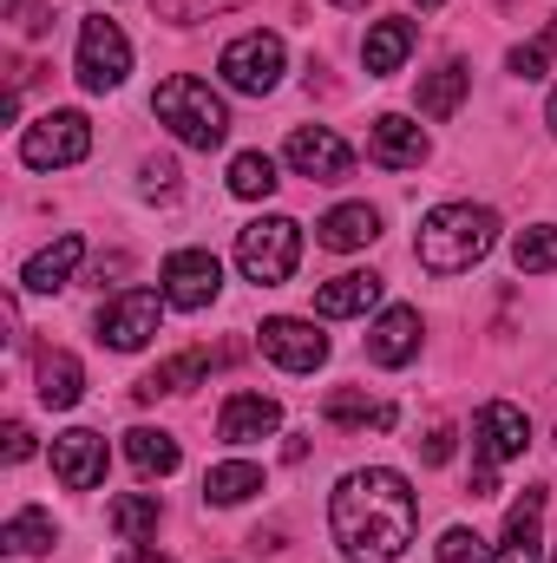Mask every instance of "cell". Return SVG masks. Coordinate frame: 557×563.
<instances>
[{"instance_id": "cell-1", "label": "cell", "mask_w": 557, "mask_h": 563, "mask_svg": "<svg viewBox=\"0 0 557 563\" xmlns=\"http://www.w3.org/2000/svg\"><path fill=\"white\" fill-rule=\"evenodd\" d=\"M328 525H335V544L348 563H394L414 544L419 505L407 492L401 472L387 465H368V472H348L328 498Z\"/></svg>"}, {"instance_id": "cell-2", "label": "cell", "mask_w": 557, "mask_h": 563, "mask_svg": "<svg viewBox=\"0 0 557 563\" xmlns=\"http://www.w3.org/2000/svg\"><path fill=\"white\" fill-rule=\"evenodd\" d=\"M492 243H499V217L485 203H439V210L419 217L414 256H419V269H433V276H466Z\"/></svg>"}, {"instance_id": "cell-3", "label": "cell", "mask_w": 557, "mask_h": 563, "mask_svg": "<svg viewBox=\"0 0 557 563\" xmlns=\"http://www.w3.org/2000/svg\"><path fill=\"white\" fill-rule=\"evenodd\" d=\"M151 112L190 144V151H217V144L230 139V112H223V99H217L204 79H190V73H171V79L151 92Z\"/></svg>"}, {"instance_id": "cell-4", "label": "cell", "mask_w": 557, "mask_h": 563, "mask_svg": "<svg viewBox=\"0 0 557 563\" xmlns=\"http://www.w3.org/2000/svg\"><path fill=\"white\" fill-rule=\"evenodd\" d=\"M237 263L256 288H282L302 263V223L295 217H256L250 230H237Z\"/></svg>"}, {"instance_id": "cell-5", "label": "cell", "mask_w": 557, "mask_h": 563, "mask_svg": "<svg viewBox=\"0 0 557 563\" xmlns=\"http://www.w3.org/2000/svg\"><path fill=\"white\" fill-rule=\"evenodd\" d=\"M472 445H479L472 498H492V492H499V465H505V459H518V452L532 445V420H525L512 400H492V407L479 413V432H472Z\"/></svg>"}, {"instance_id": "cell-6", "label": "cell", "mask_w": 557, "mask_h": 563, "mask_svg": "<svg viewBox=\"0 0 557 563\" xmlns=\"http://www.w3.org/2000/svg\"><path fill=\"white\" fill-rule=\"evenodd\" d=\"M132 73V40L119 33V20H79V86L86 92H119Z\"/></svg>"}, {"instance_id": "cell-7", "label": "cell", "mask_w": 557, "mask_h": 563, "mask_svg": "<svg viewBox=\"0 0 557 563\" xmlns=\"http://www.w3.org/2000/svg\"><path fill=\"white\" fill-rule=\"evenodd\" d=\"M86 151H92L86 112H46V119L26 125V139H20V157H26L33 170H66V164H79Z\"/></svg>"}, {"instance_id": "cell-8", "label": "cell", "mask_w": 557, "mask_h": 563, "mask_svg": "<svg viewBox=\"0 0 557 563\" xmlns=\"http://www.w3.org/2000/svg\"><path fill=\"white\" fill-rule=\"evenodd\" d=\"M217 73H223V86H230V92H250V99L276 92L282 40H276V33H243V40H230V46H223V59H217Z\"/></svg>"}, {"instance_id": "cell-9", "label": "cell", "mask_w": 557, "mask_h": 563, "mask_svg": "<svg viewBox=\"0 0 557 563\" xmlns=\"http://www.w3.org/2000/svg\"><path fill=\"white\" fill-rule=\"evenodd\" d=\"M157 314H164V295H151V288H125L119 301L99 308V341L119 347V354H139L144 341L157 334Z\"/></svg>"}, {"instance_id": "cell-10", "label": "cell", "mask_w": 557, "mask_h": 563, "mask_svg": "<svg viewBox=\"0 0 557 563\" xmlns=\"http://www.w3.org/2000/svg\"><path fill=\"white\" fill-rule=\"evenodd\" d=\"M256 341H263V354L276 367H288V374H315L328 361V334H315V321H302V314H270L256 328Z\"/></svg>"}, {"instance_id": "cell-11", "label": "cell", "mask_w": 557, "mask_h": 563, "mask_svg": "<svg viewBox=\"0 0 557 563\" xmlns=\"http://www.w3.org/2000/svg\"><path fill=\"white\" fill-rule=\"evenodd\" d=\"M288 164L302 177H315V184H341L354 170V151H348V139H335L328 125H295L288 132Z\"/></svg>"}, {"instance_id": "cell-12", "label": "cell", "mask_w": 557, "mask_h": 563, "mask_svg": "<svg viewBox=\"0 0 557 563\" xmlns=\"http://www.w3.org/2000/svg\"><path fill=\"white\" fill-rule=\"evenodd\" d=\"M217 256L210 250H177V256H164V301L171 308H210L217 301Z\"/></svg>"}, {"instance_id": "cell-13", "label": "cell", "mask_w": 557, "mask_h": 563, "mask_svg": "<svg viewBox=\"0 0 557 563\" xmlns=\"http://www.w3.org/2000/svg\"><path fill=\"white\" fill-rule=\"evenodd\" d=\"M53 478H59L66 492H92V485L106 478V439L86 432V426L59 432V439H53Z\"/></svg>"}, {"instance_id": "cell-14", "label": "cell", "mask_w": 557, "mask_h": 563, "mask_svg": "<svg viewBox=\"0 0 557 563\" xmlns=\"http://www.w3.org/2000/svg\"><path fill=\"white\" fill-rule=\"evenodd\" d=\"M368 157L381 170H419L426 164V132H419L414 119H401V112H381L374 132H368Z\"/></svg>"}, {"instance_id": "cell-15", "label": "cell", "mask_w": 557, "mask_h": 563, "mask_svg": "<svg viewBox=\"0 0 557 563\" xmlns=\"http://www.w3.org/2000/svg\"><path fill=\"white\" fill-rule=\"evenodd\" d=\"M276 426H282L276 400H263V394H230L223 413H217V439H223V445H256V439H270Z\"/></svg>"}, {"instance_id": "cell-16", "label": "cell", "mask_w": 557, "mask_h": 563, "mask_svg": "<svg viewBox=\"0 0 557 563\" xmlns=\"http://www.w3.org/2000/svg\"><path fill=\"white\" fill-rule=\"evenodd\" d=\"M419 354V308H387L368 328V361L374 367H407Z\"/></svg>"}, {"instance_id": "cell-17", "label": "cell", "mask_w": 557, "mask_h": 563, "mask_svg": "<svg viewBox=\"0 0 557 563\" xmlns=\"http://www.w3.org/2000/svg\"><path fill=\"white\" fill-rule=\"evenodd\" d=\"M538 525H545V485H532L512 518H505V551L492 563H545V544H538Z\"/></svg>"}, {"instance_id": "cell-18", "label": "cell", "mask_w": 557, "mask_h": 563, "mask_svg": "<svg viewBox=\"0 0 557 563\" xmlns=\"http://www.w3.org/2000/svg\"><path fill=\"white\" fill-rule=\"evenodd\" d=\"M33 380H40V407H79V394H86V367L66 354V347H46L40 354V367H33Z\"/></svg>"}, {"instance_id": "cell-19", "label": "cell", "mask_w": 557, "mask_h": 563, "mask_svg": "<svg viewBox=\"0 0 557 563\" xmlns=\"http://www.w3.org/2000/svg\"><path fill=\"white\" fill-rule=\"evenodd\" d=\"M79 256H86V236H79V230H66V236H59L53 250H40V256H33V263L20 269V282H26L33 295H53V288H66V282H73Z\"/></svg>"}, {"instance_id": "cell-20", "label": "cell", "mask_w": 557, "mask_h": 563, "mask_svg": "<svg viewBox=\"0 0 557 563\" xmlns=\"http://www.w3.org/2000/svg\"><path fill=\"white\" fill-rule=\"evenodd\" d=\"M381 301V276H368V269H354V276H335L315 288V314H328V321H341V314H368Z\"/></svg>"}, {"instance_id": "cell-21", "label": "cell", "mask_w": 557, "mask_h": 563, "mask_svg": "<svg viewBox=\"0 0 557 563\" xmlns=\"http://www.w3.org/2000/svg\"><path fill=\"white\" fill-rule=\"evenodd\" d=\"M381 236V210H368V203H341V210H328L321 217V250H368Z\"/></svg>"}, {"instance_id": "cell-22", "label": "cell", "mask_w": 557, "mask_h": 563, "mask_svg": "<svg viewBox=\"0 0 557 563\" xmlns=\"http://www.w3.org/2000/svg\"><path fill=\"white\" fill-rule=\"evenodd\" d=\"M414 40H419V26H414V20H381V26L368 33V46H361V59H368V73H374V79H387V73H401V59L414 53Z\"/></svg>"}, {"instance_id": "cell-23", "label": "cell", "mask_w": 557, "mask_h": 563, "mask_svg": "<svg viewBox=\"0 0 557 563\" xmlns=\"http://www.w3.org/2000/svg\"><path fill=\"white\" fill-rule=\"evenodd\" d=\"M256 492H263V465H250V459H230V465H210L204 472V498L210 505H243Z\"/></svg>"}, {"instance_id": "cell-24", "label": "cell", "mask_w": 557, "mask_h": 563, "mask_svg": "<svg viewBox=\"0 0 557 563\" xmlns=\"http://www.w3.org/2000/svg\"><path fill=\"white\" fill-rule=\"evenodd\" d=\"M125 459L139 465L144 478H164V472H177V439L157 432V426H132L125 432Z\"/></svg>"}, {"instance_id": "cell-25", "label": "cell", "mask_w": 557, "mask_h": 563, "mask_svg": "<svg viewBox=\"0 0 557 563\" xmlns=\"http://www.w3.org/2000/svg\"><path fill=\"white\" fill-rule=\"evenodd\" d=\"M106 525H112L125 544H144V538L157 531V492H125V498H112V505H106Z\"/></svg>"}, {"instance_id": "cell-26", "label": "cell", "mask_w": 557, "mask_h": 563, "mask_svg": "<svg viewBox=\"0 0 557 563\" xmlns=\"http://www.w3.org/2000/svg\"><path fill=\"white\" fill-rule=\"evenodd\" d=\"M321 420L328 426H394V407H381V400H368V394H354V387H335L328 400H321Z\"/></svg>"}, {"instance_id": "cell-27", "label": "cell", "mask_w": 557, "mask_h": 563, "mask_svg": "<svg viewBox=\"0 0 557 563\" xmlns=\"http://www.w3.org/2000/svg\"><path fill=\"white\" fill-rule=\"evenodd\" d=\"M197 380H210V354H177V361H164L157 374H144V380H139V400L184 394V387H197Z\"/></svg>"}, {"instance_id": "cell-28", "label": "cell", "mask_w": 557, "mask_h": 563, "mask_svg": "<svg viewBox=\"0 0 557 563\" xmlns=\"http://www.w3.org/2000/svg\"><path fill=\"white\" fill-rule=\"evenodd\" d=\"M466 86H472L466 66H439L433 79H419V112H426V119H452L459 99H466Z\"/></svg>"}, {"instance_id": "cell-29", "label": "cell", "mask_w": 557, "mask_h": 563, "mask_svg": "<svg viewBox=\"0 0 557 563\" xmlns=\"http://www.w3.org/2000/svg\"><path fill=\"white\" fill-rule=\"evenodd\" d=\"M276 184L282 177L263 151H237V157H230V197H250V203H256V197H270Z\"/></svg>"}, {"instance_id": "cell-30", "label": "cell", "mask_w": 557, "mask_h": 563, "mask_svg": "<svg viewBox=\"0 0 557 563\" xmlns=\"http://www.w3.org/2000/svg\"><path fill=\"white\" fill-rule=\"evenodd\" d=\"M0 544H7L13 558H40V551H53V518H46V511H13Z\"/></svg>"}, {"instance_id": "cell-31", "label": "cell", "mask_w": 557, "mask_h": 563, "mask_svg": "<svg viewBox=\"0 0 557 563\" xmlns=\"http://www.w3.org/2000/svg\"><path fill=\"white\" fill-rule=\"evenodd\" d=\"M512 263H518V276H545V269H557V223L518 230V243H512Z\"/></svg>"}, {"instance_id": "cell-32", "label": "cell", "mask_w": 557, "mask_h": 563, "mask_svg": "<svg viewBox=\"0 0 557 563\" xmlns=\"http://www.w3.org/2000/svg\"><path fill=\"white\" fill-rule=\"evenodd\" d=\"M551 53H557V20L532 40V46H512V73H518V79H545V73H551Z\"/></svg>"}, {"instance_id": "cell-33", "label": "cell", "mask_w": 557, "mask_h": 563, "mask_svg": "<svg viewBox=\"0 0 557 563\" xmlns=\"http://www.w3.org/2000/svg\"><path fill=\"white\" fill-rule=\"evenodd\" d=\"M439 563H492V558H485V538H479V531L452 525V531L439 538Z\"/></svg>"}, {"instance_id": "cell-34", "label": "cell", "mask_w": 557, "mask_h": 563, "mask_svg": "<svg viewBox=\"0 0 557 563\" xmlns=\"http://www.w3.org/2000/svg\"><path fill=\"white\" fill-rule=\"evenodd\" d=\"M223 7H243V0H157V13H171V20H210Z\"/></svg>"}, {"instance_id": "cell-35", "label": "cell", "mask_w": 557, "mask_h": 563, "mask_svg": "<svg viewBox=\"0 0 557 563\" xmlns=\"http://www.w3.org/2000/svg\"><path fill=\"white\" fill-rule=\"evenodd\" d=\"M414 445H419V459H426V465H446V459H452V426L433 420V426H426V439H414Z\"/></svg>"}, {"instance_id": "cell-36", "label": "cell", "mask_w": 557, "mask_h": 563, "mask_svg": "<svg viewBox=\"0 0 557 563\" xmlns=\"http://www.w3.org/2000/svg\"><path fill=\"white\" fill-rule=\"evenodd\" d=\"M144 190H151V197H171V190H177V164H171V157H151V164H144Z\"/></svg>"}, {"instance_id": "cell-37", "label": "cell", "mask_w": 557, "mask_h": 563, "mask_svg": "<svg viewBox=\"0 0 557 563\" xmlns=\"http://www.w3.org/2000/svg\"><path fill=\"white\" fill-rule=\"evenodd\" d=\"M20 459H33V432L13 420V426H7V465H20Z\"/></svg>"}, {"instance_id": "cell-38", "label": "cell", "mask_w": 557, "mask_h": 563, "mask_svg": "<svg viewBox=\"0 0 557 563\" xmlns=\"http://www.w3.org/2000/svg\"><path fill=\"white\" fill-rule=\"evenodd\" d=\"M119 563H171V558H157V551H125Z\"/></svg>"}, {"instance_id": "cell-39", "label": "cell", "mask_w": 557, "mask_h": 563, "mask_svg": "<svg viewBox=\"0 0 557 563\" xmlns=\"http://www.w3.org/2000/svg\"><path fill=\"white\" fill-rule=\"evenodd\" d=\"M335 7H368V0H335Z\"/></svg>"}, {"instance_id": "cell-40", "label": "cell", "mask_w": 557, "mask_h": 563, "mask_svg": "<svg viewBox=\"0 0 557 563\" xmlns=\"http://www.w3.org/2000/svg\"><path fill=\"white\" fill-rule=\"evenodd\" d=\"M551 132H557V92H551Z\"/></svg>"}, {"instance_id": "cell-41", "label": "cell", "mask_w": 557, "mask_h": 563, "mask_svg": "<svg viewBox=\"0 0 557 563\" xmlns=\"http://www.w3.org/2000/svg\"><path fill=\"white\" fill-rule=\"evenodd\" d=\"M419 7H446V0H419Z\"/></svg>"}]
</instances>
